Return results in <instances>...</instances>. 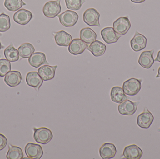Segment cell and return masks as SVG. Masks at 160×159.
<instances>
[{"mask_svg": "<svg viewBox=\"0 0 160 159\" xmlns=\"http://www.w3.org/2000/svg\"><path fill=\"white\" fill-rule=\"evenodd\" d=\"M142 79L131 78L123 83V89L126 95L135 96L142 88Z\"/></svg>", "mask_w": 160, "mask_h": 159, "instance_id": "1", "label": "cell"}, {"mask_svg": "<svg viewBox=\"0 0 160 159\" xmlns=\"http://www.w3.org/2000/svg\"><path fill=\"white\" fill-rule=\"evenodd\" d=\"M33 138L37 143L46 145L53 138V134L49 129L45 127L36 129L34 128Z\"/></svg>", "mask_w": 160, "mask_h": 159, "instance_id": "2", "label": "cell"}, {"mask_svg": "<svg viewBox=\"0 0 160 159\" xmlns=\"http://www.w3.org/2000/svg\"><path fill=\"white\" fill-rule=\"evenodd\" d=\"M62 11L61 0L51 1L45 4L43 8V12L46 17L54 18Z\"/></svg>", "mask_w": 160, "mask_h": 159, "instance_id": "3", "label": "cell"}, {"mask_svg": "<svg viewBox=\"0 0 160 159\" xmlns=\"http://www.w3.org/2000/svg\"><path fill=\"white\" fill-rule=\"evenodd\" d=\"M61 24L65 27H71L76 25L78 20L79 16L76 12L67 10L58 15Z\"/></svg>", "mask_w": 160, "mask_h": 159, "instance_id": "4", "label": "cell"}, {"mask_svg": "<svg viewBox=\"0 0 160 159\" xmlns=\"http://www.w3.org/2000/svg\"><path fill=\"white\" fill-rule=\"evenodd\" d=\"M99 18V13L94 8H88L84 12L83 15V21L90 26L100 27Z\"/></svg>", "mask_w": 160, "mask_h": 159, "instance_id": "5", "label": "cell"}, {"mask_svg": "<svg viewBox=\"0 0 160 159\" xmlns=\"http://www.w3.org/2000/svg\"><path fill=\"white\" fill-rule=\"evenodd\" d=\"M139 104L138 102H132L130 100H126L118 105V112L123 115H132L136 113Z\"/></svg>", "mask_w": 160, "mask_h": 159, "instance_id": "6", "label": "cell"}, {"mask_svg": "<svg viewBox=\"0 0 160 159\" xmlns=\"http://www.w3.org/2000/svg\"><path fill=\"white\" fill-rule=\"evenodd\" d=\"M131 27L130 21L127 17H121L113 23V27L115 32L121 35H125Z\"/></svg>", "mask_w": 160, "mask_h": 159, "instance_id": "7", "label": "cell"}, {"mask_svg": "<svg viewBox=\"0 0 160 159\" xmlns=\"http://www.w3.org/2000/svg\"><path fill=\"white\" fill-rule=\"evenodd\" d=\"M154 120V117L153 114L147 107H145L143 112L137 117V125L142 129H149Z\"/></svg>", "mask_w": 160, "mask_h": 159, "instance_id": "8", "label": "cell"}, {"mask_svg": "<svg viewBox=\"0 0 160 159\" xmlns=\"http://www.w3.org/2000/svg\"><path fill=\"white\" fill-rule=\"evenodd\" d=\"M25 154L29 158L39 159L41 158L44 152L42 147L37 144L28 143L24 148Z\"/></svg>", "mask_w": 160, "mask_h": 159, "instance_id": "9", "label": "cell"}, {"mask_svg": "<svg viewBox=\"0 0 160 159\" xmlns=\"http://www.w3.org/2000/svg\"><path fill=\"white\" fill-rule=\"evenodd\" d=\"M32 16V14L31 11L22 8L14 14L13 19L14 21L18 24L25 25L31 21Z\"/></svg>", "mask_w": 160, "mask_h": 159, "instance_id": "10", "label": "cell"}, {"mask_svg": "<svg viewBox=\"0 0 160 159\" xmlns=\"http://www.w3.org/2000/svg\"><path fill=\"white\" fill-rule=\"evenodd\" d=\"M101 35L104 42L108 44L116 43L121 36V35L117 33L112 27H106L102 29Z\"/></svg>", "mask_w": 160, "mask_h": 159, "instance_id": "11", "label": "cell"}, {"mask_svg": "<svg viewBox=\"0 0 160 159\" xmlns=\"http://www.w3.org/2000/svg\"><path fill=\"white\" fill-rule=\"evenodd\" d=\"M155 50H147L142 52L139 58L138 63L143 68L150 69L154 64L155 60L154 59V53Z\"/></svg>", "mask_w": 160, "mask_h": 159, "instance_id": "12", "label": "cell"}, {"mask_svg": "<svg viewBox=\"0 0 160 159\" xmlns=\"http://www.w3.org/2000/svg\"><path fill=\"white\" fill-rule=\"evenodd\" d=\"M88 44L85 43L79 38L74 39L68 46V51L72 55L82 54L88 47Z\"/></svg>", "mask_w": 160, "mask_h": 159, "instance_id": "13", "label": "cell"}, {"mask_svg": "<svg viewBox=\"0 0 160 159\" xmlns=\"http://www.w3.org/2000/svg\"><path fill=\"white\" fill-rule=\"evenodd\" d=\"M25 80L28 86L33 87L38 91L43 85V80L37 72H28L26 75Z\"/></svg>", "mask_w": 160, "mask_h": 159, "instance_id": "14", "label": "cell"}, {"mask_svg": "<svg viewBox=\"0 0 160 159\" xmlns=\"http://www.w3.org/2000/svg\"><path fill=\"white\" fill-rule=\"evenodd\" d=\"M143 155L142 150L136 145L126 147L123 151V156L128 159H140Z\"/></svg>", "mask_w": 160, "mask_h": 159, "instance_id": "15", "label": "cell"}, {"mask_svg": "<svg viewBox=\"0 0 160 159\" xmlns=\"http://www.w3.org/2000/svg\"><path fill=\"white\" fill-rule=\"evenodd\" d=\"M116 153V147L112 143H105L100 148V156L103 159L113 158L115 157Z\"/></svg>", "mask_w": 160, "mask_h": 159, "instance_id": "16", "label": "cell"}, {"mask_svg": "<svg viewBox=\"0 0 160 159\" xmlns=\"http://www.w3.org/2000/svg\"><path fill=\"white\" fill-rule=\"evenodd\" d=\"M55 42L60 46L67 47L72 41V36L64 30L53 32Z\"/></svg>", "mask_w": 160, "mask_h": 159, "instance_id": "17", "label": "cell"}, {"mask_svg": "<svg viewBox=\"0 0 160 159\" xmlns=\"http://www.w3.org/2000/svg\"><path fill=\"white\" fill-rule=\"evenodd\" d=\"M57 67V65L50 66L45 64L38 69V73L44 81H48L54 78Z\"/></svg>", "mask_w": 160, "mask_h": 159, "instance_id": "18", "label": "cell"}, {"mask_svg": "<svg viewBox=\"0 0 160 159\" xmlns=\"http://www.w3.org/2000/svg\"><path fill=\"white\" fill-rule=\"evenodd\" d=\"M22 79V77L19 72L12 71L6 75L4 82L9 87H14L18 86L21 83Z\"/></svg>", "mask_w": 160, "mask_h": 159, "instance_id": "19", "label": "cell"}, {"mask_svg": "<svg viewBox=\"0 0 160 159\" xmlns=\"http://www.w3.org/2000/svg\"><path fill=\"white\" fill-rule=\"evenodd\" d=\"M28 62L31 66L36 68H38L43 64H49L47 60L46 55L43 52H37L33 53L29 58Z\"/></svg>", "mask_w": 160, "mask_h": 159, "instance_id": "20", "label": "cell"}, {"mask_svg": "<svg viewBox=\"0 0 160 159\" xmlns=\"http://www.w3.org/2000/svg\"><path fill=\"white\" fill-rule=\"evenodd\" d=\"M87 49L95 57H98L102 56L105 53L106 46L102 42L96 40L88 45Z\"/></svg>", "mask_w": 160, "mask_h": 159, "instance_id": "21", "label": "cell"}, {"mask_svg": "<svg viewBox=\"0 0 160 159\" xmlns=\"http://www.w3.org/2000/svg\"><path fill=\"white\" fill-rule=\"evenodd\" d=\"M110 96L113 102L118 104L122 103L128 100V98L123 88L119 87H114L112 88Z\"/></svg>", "mask_w": 160, "mask_h": 159, "instance_id": "22", "label": "cell"}, {"mask_svg": "<svg viewBox=\"0 0 160 159\" xmlns=\"http://www.w3.org/2000/svg\"><path fill=\"white\" fill-rule=\"evenodd\" d=\"M80 39L87 44H91L97 39V35L95 31L90 28L82 29L80 33Z\"/></svg>", "mask_w": 160, "mask_h": 159, "instance_id": "23", "label": "cell"}, {"mask_svg": "<svg viewBox=\"0 0 160 159\" xmlns=\"http://www.w3.org/2000/svg\"><path fill=\"white\" fill-rule=\"evenodd\" d=\"M18 50L20 57L22 58H30L34 52L35 48L30 43H26L21 45Z\"/></svg>", "mask_w": 160, "mask_h": 159, "instance_id": "24", "label": "cell"}, {"mask_svg": "<svg viewBox=\"0 0 160 159\" xmlns=\"http://www.w3.org/2000/svg\"><path fill=\"white\" fill-rule=\"evenodd\" d=\"M4 55L6 59L11 62H14L19 59L18 50L14 47L12 44L5 49Z\"/></svg>", "mask_w": 160, "mask_h": 159, "instance_id": "25", "label": "cell"}, {"mask_svg": "<svg viewBox=\"0 0 160 159\" xmlns=\"http://www.w3.org/2000/svg\"><path fill=\"white\" fill-rule=\"evenodd\" d=\"M23 157V153L20 147L9 145L8 150L6 155L7 159H22Z\"/></svg>", "mask_w": 160, "mask_h": 159, "instance_id": "26", "label": "cell"}, {"mask_svg": "<svg viewBox=\"0 0 160 159\" xmlns=\"http://www.w3.org/2000/svg\"><path fill=\"white\" fill-rule=\"evenodd\" d=\"M26 3L22 0H5V7L10 11H17L21 8L23 6L26 5Z\"/></svg>", "mask_w": 160, "mask_h": 159, "instance_id": "27", "label": "cell"}, {"mask_svg": "<svg viewBox=\"0 0 160 159\" xmlns=\"http://www.w3.org/2000/svg\"><path fill=\"white\" fill-rule=\"evenodd\" d=\"M10 17L8 15L4 13L0 15V32H5L8 30L10 28Z\"/></svg>", "mask_w": 160, "mask_h": 159, "instance_id": "28", "label": "cell"}, {"mask_svg": "<svg viewBox=\"0 0 160 159\" xmlns=\"http://www.w3.org/2000/svg\"><path fill=\"white\" fill-rule=\"evenodd\" d=\"M132 40L140 46L142 49H144L147 46V39L143 35L140 34L137 31L135 32L134 36L132 38Z\"/></svg>", "mask_w": 160, "mask_h": 159, "instance_id": "29", "label": "cell"}, {"mask_svg": "<svg viewBox=\"0 0 160 159\" xmlns=\"http://www.w3.org/2000/svg\"><path fill=\"white\" fill-rule=\"evenodd\" d=\"M67 7L72 10H79L81 9L85 0H65Z\"/></svg>", "mask_w": 160, "mask_h": 159, "instance_id": "30", "label": "cell"}, {"mask_svg": "<svg viewBox=\"0 0 160 159\" xmlns=\"http://www.w3.org/2000/svg\"><path fill=\"white\" fill-rule=\"evenodd\" d=\"M11 70L10 61L6 59H0V77H3Z\"/></svg>", "mask_w": 160, "mask_h": 159, "instance_id": "31", "label": "cell"}, {"mask_svg": "<svg viewBox=\"0 0 160 159\" xmlns=\"http://www.w3.org/2000/svg\"><path fill=\"white\" fill-rule=\"evenodd\" d=\"M8 143V140L3 134L0 133V151L3 150Z\"/></svg>", "mask_w": 160, "mask_h": 159, "instance_id": "32", "label": "cell"}, {"mask_svg": "<svg viewBox=\"0 0 160 159\" xmlns=\"http://www.w3.org/2000/svg\"><path fill=\"white\" fill-rule=\"evenodd\" d=\"M130 44L131 47L133 51L138 52V51L142 50V49L140 47V46L138 45L137 44H136L132 39L130 41Z\"/></svg>", "mask_w": 160, "mask_h": 159, "instance_id": "33", "label": "cell"}, {"mask_svg": "<svg viewBox=\"0 0 160 159\" xmlns=\"http://www.w3.org/2000/svg\"><path fill=\"white\" fill-rule=\"evenodd\" d=\"M145 1L146 0H131L132 2L135 3H142Z\"/></svg>", "mask_w": 160, "mask_h": 159, "instance_id": "34", "label": "cell"}, {"mask_svg": "<svg viewBox=\"0 0 160 159\" xmlns=\"http://www.w3.org/2000/svg\"><path fill=\"white\" fill-rule=\"evenodd\" d=\"M155 61L159 62L160 63V50L158 52V56L155 59Z\"/></svg>", "mask_w": 160, "mask_h": 159, "instance_id": "35", "label": "cell"}, {"mask_svg": "<svg viewBox=\"0 0 160 159\" xmlns=\"http://www.w3.org/2000/svg\"><path fill=\"white\" fill-rule=\"evenodd\" d=\"M156 77H157V78L160 77V67L159 68L158 70V75Z\"/></svg>", "mask_w": 160, "mask_h": 159, "instance_id": "36", "label": "cell"}, {"mask_svg": "<svg viewBox=\"0 0 160 159\" xmlns=\"http://www.w3.org/2000/svg\"><path fill=\"white\" fill-rule=\"evenodd\" d=\"M1 48H2V45H1V42H0V50H1Z\"/></svg>", "mask_w": 160, "mask_h": 159, "instance_id": "37", "label": "cell"}, {"mask_svg": "<svg viewBox=\"0 0 160 159\" xmlns=\"http://www.w3.org/2000/svg\"><path fill=\"white\" fill-rule=\"evenodd\" d=\"M159 131L160 132V129H159Z\"/></svg>", "mask_w": 160, "mask_h": 159, "instance_id": "38", "label": "cell"}]
</instances>
